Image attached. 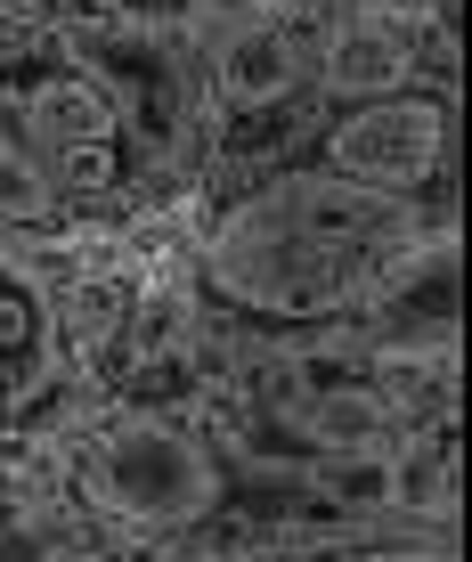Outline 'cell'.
I'll use <instances>...</instances> for the list:
<instances>
[{"label":"cell","mask_w":472,"mask_h":562,"mask_svg":"<svg viewBox=\"0 0 472 562\" xmlns=\"http://www.w3.org/2000/svg\"><path fill=\"white\" fill-rule=\"evenodd\" d=\"M424 228L448 221L342 188L318 164H269L236 188L180 204V278L195 310L228 335H302V326L350 318V302Z\"/></svg>","instance_id":"1"},{"label":"cell","mask_w":472,"mask_h":562,"mask_svg":"<svg viewBox=\"0 0 472 562\" xmlns=\"http://www.w3.org/2000/svg\"><path fill=\"white\" fill-rule=\"evenodd\" d=\"M42 473L66 514V562L171 554L228 497V457L204 416L114 392H82V408L42 440Z\"/></svg>","instance_id":"2"},{"label":"cell","mask_w":472,"mask_h":562,"mask_svg":"<svg viewBox=\"0 0 472 562\" xmlns=\"http://www.w3.org/2000/svg\"><path fill=\"white\" fill-rule=\"evenodd\" d=\"M0 139H16L33 155V171L49 180L74 245L164 221L139 155H131V131L114 114V99L98 90V74L57 42V25H42L25 9L0 33Z\"/></svg>","instance_id":"3"},{"label":"cell","mask_w":472,"mask_h":562,"mask_svg":"<svg viewBox=\"0 0 472 562\" xmlns=\"http://www.w3.org/2000/svg\"><path fill=\"white\" fill-rule=\"evenodd\" d=\"M293 164H318L342 188H367L383 204H407L424 221H457V180H464V114L457 90L431 82H391L359 99H326Z\"/></svg>","instance_id":"4"},{"label":"cell","mask_w":472,"mask_h":562,"mask_svg":"<svg viewBox=\"0 0 472 562\" xmlns=\"http://www.w3.org/2000/svg\"><path fill=\"white\" fill-rule=\"evenodd\" d=\"M350 335L375 359H457L464 342V228H424L400 261L350 302Z\"/></svg>","instance_id":"5"},{"label":"cell","mask_w":472,"mask_h":562,"mask_svg":"<svg viewBox=\"0 0 472 562\" xmlns=\"http://www.w3.org/2000/svg\"><path fill=\"white\" fill-rule=\"evenodd\" d=\"M66 342H57V310H49V285L16 245H0V432L49 400L66 383Z\"/></svg>","instance_id":"6"},{"label":"cell","mask_w":472,"mask_h":562,"mask_svg":"<svg viewBox=\"0 0 472 562\" xmlns=\"http://www.w3.org/2000/svg\"><path fill=\"white\" fill-rule=\"evenodd\" d=\"M66 9L114 16V25H147V33H195L212 16V0H66Z\"/></svg>","instance_id":"7"},{"label":"cell","mask_w":472,"mask_h":562,"mask_svg":"<svg viewBox=\"0 0 472 562\" xmlns=\"http://www.w3.org/2000/svg\"><path fill=\"white\" fill-rule=\"evenodd\" d=\"M9 16H16V0H0V33H9Z\"/></svg>","instance_id":"8"}]
</instances>
